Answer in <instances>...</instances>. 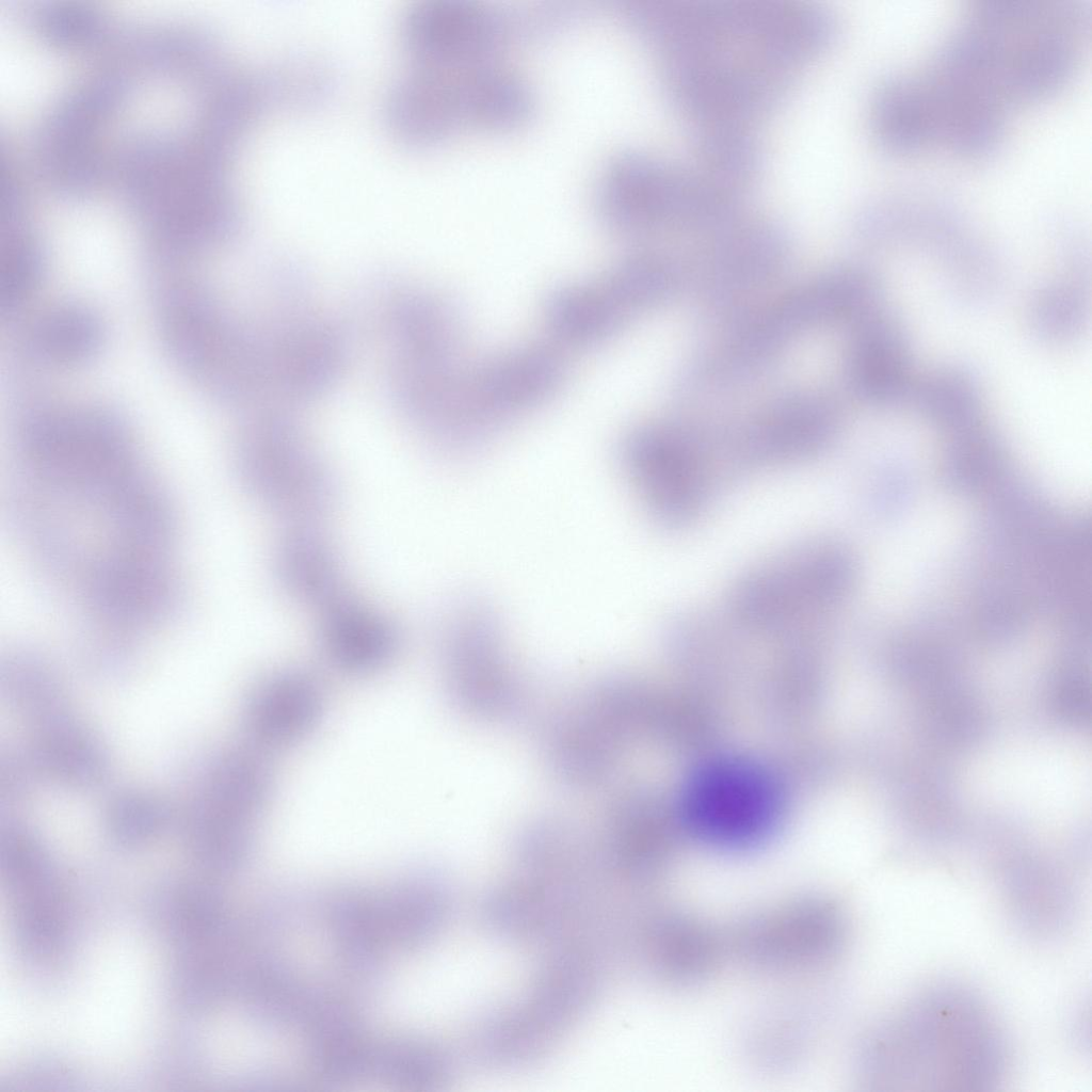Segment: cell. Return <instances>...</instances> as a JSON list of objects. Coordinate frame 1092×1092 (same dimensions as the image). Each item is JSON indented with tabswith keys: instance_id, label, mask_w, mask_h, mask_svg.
Instances as JSON below:
<instances>
[{
	"instance_id": "obj_25",
	"label": "cell",
	"mask_w": 1092,
	"mask_h": 1092,
	"mask_svg": "<svg viewBox=\"0 0 1092 1092\" xmlns=\"http://www.w3.org/2000/svg\"><path fill=\"white\" fill-rule=\"evenodd\" d=\"M1089 300L1082 275L1070 274L1041 287L1028 306L1032 334L1048 343H1065L1086 326Z\"/></svg>"
},
{
	"instance_id": "obj_20",
	"label": "cell",
	"mask_w": 1092,
	"mask_h": 1092,
	"mask_svg": "<svg viewBox=\"0 0 1092 1092\" xmlns=\"http://www.w3.org/2000/svg\"><path fill=\"white\" fill-rule=\"evenodd\" d=\"M863 239L880 246L917 245L942 258L970 239L962 222L943 207L890 200L868 208L858 219Z\"/></svg>"
},
{
	"instance_id": "obj_16",
	"label": "cell",
	"mask_w": 1092,
	"mask_h": 1092,
	"mask_svg": "<svg viewBox=\"0 0 1092 1092\" xmlns=\"http://www.w3.org/2000/svg\"><path fill=\"white\" fill-rule=\"evenodd\" d=\"M847 373L852 390L870 405L887 408L908 403L917 376L902 323L879 309L855 323Z\"/></svg>"
},
{
	"instance_id": "obj_5",
	"label": "cell",
	"mask_w": 1092,
	"mask_h": 1092,
	"mask_svg": "<svg viewBox=\"0 0 1092 1092\" xmlns=\"http://www.w3.org/2000/svg\"><path fill=\"white\" fill-rule=\"evenodd\" d=\"M174 360L221 401L254 410L262 395L257 327L239 322L202 286L173 285L159 302Z\"/></svg>"
},
{
	"instance_id": "obj_18",
	"label": "cell",
	"mask_w": 1092,
	"mask_h": 1092,
	"mask_svg": "<svg viewBox=\"0 0 1092 1092\" xmlns=\"http://www.w3.org/2000/svg\"><path fill=\"white\" fill-rule=\"evenodd\" d=\"M320 643L339 670L364 675L386 667L396 656L400 639L384 614L344 593L319 611Z\"/></svg>"
},
{
	"instance_id": "obj_9",
	"label": "cell",
	"mask_w": 1092,
	"mask_h": 1092,
	"mask_svg": "<svg viewBox=\"0 0 1092 1092\" xmlns=\"http://www.w3.org/2000/svg\"><path fill=\"white\" fill-rule=\"evenodd\" d=\"M881 285L870 271L834 270L789 291L745 321L721 358L742 376L765 364L797 335L826 323L858 322L878 310Z\"/></svg>"
},
{
	"instance_id": "obj_11",
	"label": "cell",
	"mask_w": 1092,
	"mask_h": 1092,
	"mask_svg": "<svg viewBox=\"0 0 1092 1092\" xmlns=\"http://www.w3.org/2000/svg\"><path fill=\"white\" fill-rule=\"evenodd\" d=\"M6 688L29 730L34 764L71 787H89L107 772V754L78 718L52 673L22 659L10 665Z\"/></svg>"
},
{
	"instance_id": "obj_10",
	"label": "cell",
	"mask_w": 1092,
	"mask_h": 1092,
	"mask_svg": "<svg viewBox=\"0 0 1092 1092\" xmlns=\"http://www.w3.org/2000/svg\"><path fill=\"white\" fill-rule=\"evenodd\" d=\"M783 807L781 787L760 765L721 758L698 769L682 794V815L697 838L727 850L768 839Z\"/></svg>"
},
{
	"instance_id": "obj_28",
	"label": "cell",
	"mask_w": 1092,
	"mask_h": 1092,
	"mask_svg": "<svg viewBox=\"0 0 1092 1092\" xmlns=\"http://www.w3.org/2000/svg\"><path fill=\"white\" fill-rule=\"evenodd\" d=\"M44 257L38 243L10 220L0 248V302L14 310L35 290L43 277Z\"/></svg>"
},
{
	"instance_id": "obj_15",
	"label": "cell",
	"mask_w": 1092,
	"mask_h": 1092,
	"mask_svg": "<svg viewBox=\"0 0 1092 1092\" xmlns=\"http://www.w3.org/2000/svg\"><path fill=\"white\" fill-rule=\"evenodd\" d=\"M691 175L640 156L620 160L607 175L600 212L616 230L673 227L688 199Z\"/></svg>"
},
{
	"instance_id": "obj_23",
	"label": "cell",
	"mask_w": 1092,
	"mask_h": 1092,
	"mask_svg": "<svg viewBox=\"0 0 1092 1092\" xmlns=\"http://www.w3.org/2000/svg\"><path fill=\"white\" fill-rule=\"evenodd\" d=\"M871 124L879 143L897 154L933 144L931 126L917 77L894 76L876 92Z\"/></svg>"
},
{
	"instance_id": "obj_24",
	"label": "cell",
	"mask_w": 1092,
	"mask_h": 1092,
	"mask_svg": "<svg viewBox=\"0 0 1092 1092\" xmlns=\"http://www.w3.org/2000/svg\"><path fill=\"white\" fill-rule=\"evenodd\" d=\"M909 402L930 422L961 431L977 424L982 391L975 373L949 365L916 378Z\"/></svg>"
},
{
	"instance_id": "obj_4",
	"label": "cell",
	"mask_w": 1092,
	"mask_h": 1092,
	"mask_svg": "<svg viewBox=\"0 0 1092 1092\" xmlns=\"http://www.w3.org/2000/svg\"><path fill=\"white\" fill-rule=\"evenodd\" d=\"M851 553L834 539L800 543L741 575L729 590L725 617L745 629L784 632L828 622L854 579Z\"/></svg>"
},
{
	"instance_id": "obj_21",
	"label": "cell",
	"mask_w": 1092,
	"mask_h": 1092,
	"mask_svg": "<svg viewBox=\"0 0 1092 1092\" xmlns=\"http://www.w3.org/2000/svg\"><path fill=\"white\" fill-rule=\"evenodd\" d=\"M787 239L768 223L741 226L720 239L708 263L709 292L721 301L761 282L781 266Z\"/></svg>"
},
{
	"instance_id": "obj_2",
	"label": "cell",
	"mask_w": 1092,
	"mask_h": 1092,
	"mask_svg": "<svg viewBox=\"0 0 1092 1092\" xmlns=\"http://www.w3.org/2000/svg\"><path fill=\"white\" fill-rule=\"evenodd\" d=\"M1082 9L1067 0H983L949 39L1007 105L1063 84L1076 58Z\"/></svg>"
},
{
	"instance_id": "obj_26",
	"label": "cell",
	"mask_w": 1092,
	"mask_h": 1092,
	"mask_svg": "<svg viewBox=\"0 0 1092 1092\" xmlns=\"http://www.w3.org/2000/svg\"><path fill=\"white\" fill-rule=\"evenodd\" d=\"M660 963L673 979L695 981L707 973L718 957V941L706 927L688 918H674L660 929Z\"/></svg>"
},
{
	"instance_id": "obj_17",
	"label": "cell",
	"mask_w": 1092,
	"mask_h": 1092,
	"mask_svg": "<svg viewBox=\"0 0 1092 1092\" xmlns=\"http://www.w3.org/2000/svg\"><path fill=\"white\" fill-rule=\"evenodd\" d=\"M324 693L319 681L301 670L269 675L248 694L243 720L257 749L267 752L290 746L306 738L319 724Z\"/></svg>"
},
{
	"instance_id": "obj_27",
	"label": "cell",
	"mask_w": 1092,
	"mask_h": 1092,
	"mask_svg": "<svg viewBox=\"0 0 1092 1092\" xmlns=\"http://www.w3.org/2000/svg\"><path fill=\"white\" fill-rule=\"evenodd\" d=\"M946 286L960 303L992 300L1005 284V267L991 248L974 241L943 264Z\"/></svg>"
},
{
	"instance_id": "obj_14",
	"label": "cell",
	"mask_w": 1092,
	"mask_h": 1092,
	"mask_svg": "<svg viewBox=\"0 0 1092 1092\" xmlns=\"http://www.w3.org/2000/svg\"><path fill=\"white\" fill-rule=\"evenodd\" d=\"M373 311L389 358L438 359L461 355L464 321L447 295L423 286L385 282Z\"/></svg>"
},
{
	"instance_id": "obj_6",
	"label": "cell",
	"mask_w": 1092,
	"mask_h": 1092,
	"mask_svg": "<svg viewBox=\"0 0 1092 1092\" xmlns=\"http://www.w3.org/2000/svg\"><path fill=\"white\" fill-rule=\"evenodd\" d=\"M679 283V266L672 258L630 255L596 278L553 288L543 307L545 324L559 350L598 347L665 302Z\"/></svg>"
},
{
	"instance_id": "obj_8",
	"label": "cell",
	"mask_w": 1092,
	"mask_h": 1092,
	"mask_svg": "<svg viewBox=\"0 0 1092 1092\" xmlns=\"http://www.w3.org/2000/svg\"><path fill=\"white\" fill-rule=\"evenodd\" d=\"M263 751L232 746L205 765L188 805V838L202 857L230 866L247 854L273 788Z\"/></svg>"
},
{
	"instance_id": "obj_22",
	"label": "cell",
	"mask_w": 1092,
	"mask_h": 1092,
	"mask_svg": "<svg viewBox=\"0 0 1092 1092\" xmlns=\"http://www.w3.org/2000/svg\"><path fill=\"white\" fill-rule=\"evenodd\" d=\"M102 338L101 321L93 311L62 304L30 322L20 346L23 354L36 363L70 367L91 360L99 352Z\"/></svg>"
},
{
	"instance_id": "obj_7",
	"label": "cell",
	"mask_w": 1092,
	"mask_h": 1092,
	"mask_svg": "<svg viewBox=\"0 0 1092 1092\" xmlns=\"http://www.w3.org/2000/svg\"><path fill=\"white\" fill-rule=\"evenodd\" d=\"M237 462L252 496L288 526L317 525L335 503V478L292 414H251L239 436Z\"/></svg>"
},
{
	"instance_id": "obj_12",
	"label": "cell",
	"mask_w": 1092,
	"mask_h": 1092,
	"mask_svg": "<svg viewBox=\"0 0 1092 1092\" xmlns=\"http://www.w3.org/2000/svg\"><path fill=\"white\" fill-rule=\"evenodd\" d=\"M306 307H280L269 322L272 404L291 414L333 388L349 356L344 328Z\"/></svg>"
},
{
	"instance_id": "obj_30",
	"label": "cell",
	"mask_w": 1092,
	"mask_h": 1092,
	"mask_svg": "<svg viewBox=\"0 0 1092 1092\" xmlns=\"http://www.w3.org/2000/svg\"><path fill=\"white\" fill-rule=\"evenodd\" d=\"M260 328H261V327H260ZM261 331H262V330H261ZM262 335H263V333H262ZM263 336H264V335H263ZM263 341H264V337H263ZM264 347H266V343H264ZM264 354H266V348H264ZM266 368H267V363H266ZM267 378H268V373H267ZM268 404H269V383H268ZM267 407H268V405H267ZM266 410H267V408H266Z\"/></svg>"
},
{
	"instance_id": "obj_19",
	"label": "cell",
	"mask_w": 1092,
	"mask_h": 1092,
	"mask_svg": "<svg viewBox=\"0 0 1092 1092\" xmlns=\"http://www.w3.org/2000/svg\"><path fill=\"white\" fill-rule=\"evenodd\" d=\"M316 526H288L275 546L273 566L288 596L320 611L346 591L337 556Z\"/></svg>"
},
{
	"instance_id": "obj_13",
	"label": "cell",
	"mask_w": 1092,
	"mask_h": 1092,
	"mask_svg": "<svg viewBox=\"0 0 1092 1092\" xmlns=\"http://www.w3.org/2000/svg\"><path fill=\"white\" fill-rule=\"evenodd\" d=\"M839 911L820 899L788 902L745 921L735 947L749 964L774 973L808 970L835 957L844 941Z\"/></svg>"
},
{
	"instance_id": "obj_29",
	"label": "cell",
	"mask_w": 1092,
	"mask_h": 1092,
	"mask_svg": "<svg viewBox=\"0 0 1092 1092\" xmlns=\"http://www.w3.org/2000/svg\"><path fill=\"white\" fill-rule=\"evenodd\" d=\"M168 818V808L159 798L143 791H129L110 801L105 825L114 840L134 846L159 835L166 828Z\"/></svg>"
},
{
	"instance_id": "obj_3",
	"label": "cell",
	"mask_w": 1092,
	"mask_h": 1092,
	"mask_svg": "<svg viewBox=\"0 0 1092 1092\" xmlns=\"http://www.w3.org/2000/svg\"><path fill=\"white\" fill-rule=\"evenodd\" d=\"M566 366L555 346L529 343L455 368L418 434L451 456L477 453L507 427L547 403Z\"/></svg>"
},
{
	"instance_id": "obj_1",
	"label": "cell",
	"mask_w": 1092,
	"mask_h": 1092,
	"mask_svg": "<svg viewBox=\"0 0 1092 1092\" xmlns=\"http://www.w3.org/2000/svg\"><path fill=\"white\" fill-rule=\"evenodd\" d=\"M866 1080L892 1090H984L1003 1078L1006 1039L968 990L941 985L883 1019L861 1053Z\"/></svg>"
}]
</instances>
